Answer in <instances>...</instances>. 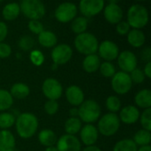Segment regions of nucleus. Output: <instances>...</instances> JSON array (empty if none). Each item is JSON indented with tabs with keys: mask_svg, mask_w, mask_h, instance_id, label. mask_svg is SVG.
<instances>
[{
	"mask_svg": "<svg viewBox=\"0 0 151 151\" xmlns=\"http://www.w3.org/2000/svg\"><path fill=\"white\" fill-rule=\"evenodd\" d=\"M16 130L19 137L23 139L31 138L37 131L38 119L32 113H22L15 120Z\"/></svg>",
	"mask_w": 151,
	"mask_h": 151,
	"instance_id": "obj_1",
	"label": "nucleus"
},
{
	"mask_svg": "<svg viewBox=\"0 0 151 151\" xmlns=\"http://www.w3.org/2000/svg\"><path fill=\"white\" fill-rule=\"evenodd\" d=\"M74 45L77 51L85 55L95 54L98 49V40L91 33L84 32L79 34L74 40Z\"/></svg>",
	"mask_w": 151,
	"mask_h": 151,
	"instance_id": "obj_2",
	"label": "nucleus"
},
{
	"mask_svg": "<svg viewBox=\"0 0 151 151\" xmlns=\"http://www.w3.org/2000/svg\"><path fill=\"white\" fill-rule=\"evenodd\" d=\"M149 21L148 10L141 4L132 5L127 12V23L134 29L144 28Z\"/></svg>",
	"mask_w": 151,
	"mask_h": 151,
	"instance_id": "obj_3",
	"label": "nucleus"
},
{
	"mask_svg": "<svg viewBox=\"0 0 151 151\" xmlns=\"http://www.w3.org/2000/svg\"><path fill=\"white\" fill-rule=\"evenodd\" d=\"M101 115V108L94 100L84 101L78 109V117L80 120L87 124L96 122Z\"/></svg>",
	"mask_w": 151,
	"mask_h": 151,
	"instance_id": "obj_4",
	"label": "nucleus"
},
{
	"mask_svg": "<svg viewBox=\"0 0 151 151\" xmlns=\"http://www.w3.org/2000/svg\"><path fill=\"white\" fill-rule=\"evenodd\" d=\"M120 120L115 113L104 115L98 122V132L104 136H112L119 129Z\"/></svg>",
	"mask_w": 151,
	"mask_h": 151,
	"instance_id": "obj_5",
	"label": "nucleus"
},
{
	"mask_svg": "<svg viewBox=\"0 0 151 151\" xmlns=\"http://www.w3.org/2000/svg\"><path fill=\"white\" fill-rule=\"evenodd\" d=\"M19 8L20 12L30 20H39L45 14V7L41 0H23Z\"/></svg>",
	"mask_w": 151,
	"mask_h": 151,
	"instance_id": "obj_6",
	"label": "nucleus"
},
{
	"mask_svg": "<svg viewBox=\"0 0 151 151\" xmlns=\"http://www.w3.org/2000/svg\"><path fill=\"white\" fill-rule=\"evenodd\" d=\"M133 82L128 73L119 71L116 72L111 79V87L116 93L126 94L132 88Z\"/></svg>",
	"mask_w": 151,
	"mask_h": 151,
	"instance_id": "obj_7",
	"label": "nucleus"
},
{
	"mask_svg": "<svg viewBox=\"0 0 151 151\" xmlns=\"http://www.w3.org/2000/svg\"><path fill=\"white\" fill-rule=\"evenodd\" d=\"M42 93L49 100H58L63 93V87L61 84L55 78H47L44 80L42 86Z\"/></svg>",
	"mask_w": 151,
	"mask_h": 151,
	"instance_id": "obj_8",
	"label": "nucleus"
},
{
	"mask_svg": "<svg viewBox=\"0 0 151 151\" xmlns=\"http://www.w3.org/2000/svg\"><path fill=\"white\" fill-rule=\"evenodd\" d=\"M76 14H77V7L73 3H70V2H65L59 4L55 11L56 19L62 23L71 21L72 20H73Z\"/></svg>",
	"mask_w": 151,
	"mask_h": 151,
	"instance_id": "obj_9",
	"label": "nucleus"
},
{
	"mask_svg": "<svg viewBox=\"0 0 151 151\" xmlns=\"http://www.w3.org/2000/svg\"><path fill=\"white\" fill-rule=\"evenodd\" d=\"M73 56L72 48L65 44H61L54 47L51 52V58L55 65H64L67 63Z\"/></svg>",
	"mask_w": 151,
	"mask_h": 151,
	"instance_id": "obj_10",
	"label": "nucleus"
},
{
	"mask_svg": "<svg viewBox=\"0 0 151 151\" xmlns=\"http://www.w3.org/2000/svg\"><path fill=\"white\" fill-rule=\"evenodd\" d=\"M104 7V0H81L80 2V10L86 17H92L100 13Z\"/></svg>",
	"mask_w": 151,
	"mask_h": 151,
	"instance_id": "obj_11",
	"label": "nucleus"
},
{
	"mask_svg": "<svg viewBox=\"0 0 151 151\" xmlns=\"http://www.w3.org/2000/svg\"><path fill=\"white\" fill-rule=\"evenodd\" d=\"M58 151H81V142L74 135L65 134L61 136L57 142Z\"/></svg>",
	"mask_w": 151,
	"mask_h": 151,
	"instance_id": "obj_12",
	"label": "nucleus"
},
{
	"mask_svg": "<svg viewBox=\"0 0 151 151\" xmlns=\"http://www.w3.org/2000/svg\"><path fill=\"white\" fill-rule=\"evenodd\" d=\"M99 55L102 59L105 60L106 61H111L118 58L119 54V50L118 45L109 40H105L98 45L97 49Z\"/></svg>",
	"mask_w": 151,
	"mask_h": 151,
	"instance_id": "obj_13",
	"label": "nucleus"
},
{
	"mask_svg": "<svg viewBox=\"0 0 151 151\" xmlns=\"http://www.w3.org/2000/svg\"><path fill=\"white\" fill-rule=\"evenodd\" d=\"M118 63L123 72H132L137 66V58L135 54L130 51H124L118 56Z\"/></svg>",
	"mask_w": 151,
	"mask_h": 151,
	"instance_id": "obj_14",
	"label": "nucleus"
},
{
	"mask_svg": "<svg viewBox=\"0 0 151 151\" xmlns=\"http://www.w3.org/2000/svg\"><path fill=\"white\" fill-rule=\"evenodd\" d=\"M104 18L111 24H116L121 21L123 18V11L117 4H109L104 8Z\"/></svg>",
	"mask_w": 151,
	"mask_h": 151,
	"instance_id": "obj_15",
	"label": "nucleus"
},
{
	"mask_svg": "<svg viewBox=\"0 0 151 151\" xmlns=\"http://www.w3.org/2000/svg\"><path fill=\"white\" fill-rule=\"evenodd\" d=\"M119 120L126 125H133L137 122L140 117V111L135 106H126L124 107L119 114Z\"/></svg>",
	"mask_w": 151,
	"mask_h": 151,
	"instance_id": "obj_16",
	"label": "nucleus"
},
{
	"mask_svg": "<svg viewBox=\"0 0 151 151\" xmlns=\"http://www.w3.org/2000/svg\"><path fill=\"white\" fill-rule=\"evenodd\" d=\"M81 139L85 145L92 146L98 139V130L93 125L88 124L81 130Z\"/></svg>",
	"mask_w": 151,
	"mask_h": 151,
	"instance_id": "obj_17",
	"label": "nucleus"
},
{
	"mask_svg": "<svg viewBox=\"0 0 151 151\" xmlns=\"http://www.w3.org/2000/svg\"><path fill=\"white\" fill-rule=\"evenodd\" d=\"M65 97L68 102L73 106H80L84 101L83 91L77 85H70L66 89Z\"/></svg>",
	"mask_w": 151,
	"mask_h": 151,
	"instance_id": "obj_18",
	"label": "nucleus"
},
{
	"mask_svg": "<svg viewBox=\"0 0 151 151\" xmlns=\"http://www.w3.org/2000/svg\"><path fill=\"white\" fill-rule=\"evenodd\" d=\"M15 138L8 130L0 131V151H14Z\"/></svg>",
	"mask_w": 151,
	"mask_h": 151,
	"instance_id": "obj_19",
	"label": "nucleus"
},
{
	"mask_svg": "<svg viewBox=\"0 0 151 151\" xmlns=\"http://www.w3.org/2000/svg\"><path fill=\"white\" fill-rule=\"evenodd\" d=\"M101 65L100 58L98 55L95 54H90L87 55L85 59L83 60L82 66L83 69L86 72L88 73H94L96 72Z\"/></svg>",
	"mask_w": 151,
	"mask_h": 151,
	"instance_id": "obj_20",
	"label": "nucleus"
},
{
	"mask_svg": "<svg viewBox=\"0 0 151 151\" xmlns=\"http://www.w3.org/2000/svg\"><path fill=\"white\" fill-rule=\"evenodd\" d=\"M38 140H39L40 143L45 147L54 146L58 142L56 133L50 129L42 130L38 134Z\"/></svg>",
	"mask_w": 151,
	"mask_h": 151,
	"instance_id": "obj_21",
	"label": "nucleus"
},
{
	"mask_svg": "<svg viewBox=\"0 0 151 151\" xmlns=\"http://www.w3.org/2000/svg\"><path fill=\"white\" fill-rule=\"evenodd\" d=\"M38 41L42 46L46 47V48H50L56 45L58 42V38H57V36L53 32L50 30H43L42 32L39 34Z\"/></svg>",
	"mask_w": 151,
	"mask_h": 151,
	"instance_id": "obj_22",
	"label": "nucleus"
},
{
	"mask_svg": "<svg viewBox=\"0 0 151 151\" xmlns=\"http://www.w3.org/2000/svg\"><path fill=\"white\" fill-rule=\"evenodd\" d=\"M135 104L142 109H149L151 107V92L149 89L140 91L134 97Z\"/></svg>",
	"mask_w": 151,
	"mask_h": 151,
	"instance_id": "obj_23",
	"label": "nucleus"
},
{
	"mask_svg": "<svg viewBox=\"0 0 151 151\" xmlns=\"http://www.w3.org/2000/svg\"><path fill=\"white\" fill-rule=\"evenodd\" d=\"M127 41L133 47H141L145 43V35L140 29L130 30L127 34Z\"/></svg>",
	"mask_w": 151,
	"mask_h": 151,
	"instance_id": "obj_24",
	"label": "nucleus"
},
{
	"mask_svg": "<svg viewBox=\"0 0 151 151\" xmlns=\"http://www.w3.org/2000/svg\"><path fill=\"white\" fill-rule=\"evenodd\" d=\"M29 93H30V89L26 84L16 83L12 86L10 93L12 96V98L22 100V99H25L26 97H27Z\"/></svg>",
	"mask_w": 151,
	"mask_h": 151,
	"instance_id": "obj_25",
	"label": "nucleus"
},
{
	"mask_svg": "<svg viewBox=\"0 0 151 151\" xmlns=\"http://www.w3.org/2000/svg\"><path fill=\"white\" fill-rule=\"evenodd\" d=\"M19 12H20L19 5L17 3H10L4 7L2 14L6 20H13L19 16Z\"/></svg>",
	"mask_w": 151,
	"mask_h": 151,
	"instance_id": "obj_26",
	"label": "nucleus"
},
{
	"mask_svg": "<svg viewBox=\"0 0 151 151\" xmlns=\"http://www.w3.org/2000/svg\"><path fill=\"white\" fill-rule=\"evenodd\" d=\"M81 129V121L78 117H70L65 124V131L66 134L74 135Z\"/></svg>",
	"mask_w": 151,
	"mask_h": 151,
	"instance_id": "obj_27",
	"label": "nucleus"
},
{
	"mask_svg": "<svg viewBox=\"0 0 151 151\" xmlns=\"http://www.w3.org/2000/svg\"><path fill=\"white\" fill-rule=\"evenodd\" d=\"M134 142L137 145V146H147L150 145L151 141V133L150 131L142 129L140 131H138L134 137Z\"/></svg>",
	"mask_w": 151,
	"mask_h": 151,
	"instance_id": "obj_28",
	"label": "nucleus"
},
{
	"mask_svg": "<svg viewBox=\"0 0 151 151\" xmlns=\"http://www.w3.org/2000/svg\"><path fill=\"white\" fill-rule=\"evenodd\" d=\"M137 145L134 142L133 140L124 139L118 142L114 148L113 151H137Z\"/></svg>",
	"mask_w": 151,
	"mask_h": 151,
	"instance_id": "obj_29",
	"label": "nucleus"
},
{
	"mask_svg": "<svg viewBox=\"0 0 151 151\" xmlns=\"http://www.w3.org/2000/svg\"><path fill=\"white\" fill-rule=\"evenodd\" d=\"M13 103V98L10 92L0 89V111L6 110L12 107Z\"/></svg>",
	"mask_w": 151,
	"mask_h": 151,
	"instance_id": "obj_30",
	"label": "nucleus"
},
{
	"mask_svg": "<svg viewBox=\"0 0 151 151\" xmlns=\"http://www.w3.org/2000/svg\"><path fill=\"white\" fill-rule=\"evenodd\" d=\"M88 28V20L85 17H78L72 22V30L76 34H81Z\"/></svg>",
	"mask_w": 151,
	"mask_h": 151,
	"instance_id": "obj_31",
	"label": "nucleus"
},
{
	"mask_svg": "<svg viewBox=\"0 0 151 151\" xmlns=\"http://www.w3.org/2000/svg\"><path fill=\"white\" fill-rule=\"evenodd\" d=\"M15 117L11 113H1L0 114V128L6 130L12 127L15 124Z\"/></svg>",
	"mask_w": 151,
	"mask_h": 151,
	"instance_id": "obj_32",
	"label": "nucleus"
},
{
	"mask_svg": "<svg viewBox=\"0 0 151 151\" xmlns=\"http://www.w3.org/2000/svg\"><path fill=\"white\" fill-rule=\"evenodd\" d=\"M106 108L111 113H115L120 109L121 101L117 96H114V95L109 96L106 100Z\"/></svg>",
	"mask_w": 151,
	"mask_h": 151,
	"instance_id": "obj_33",
	"label": "nucleus"
},
{
	"mask_svg": "<svg viewBox=\"0 0 151 151\" xmlns=\"http://www.w3.org/2000/svg\"><path fill=\"white\" fill-rule=\"evenodd\" d=\"M101 74L105 77H112L116 73V69L114 65L110 61H105L102 63L99 67Z\"/></svg>",
	"mask_w": 151,
	"mask_h": 151,
	"instance_id": "obj_34",
	"label": "nucleus"
},
{
	"mask_svg": "<svg viewBox=\"0 0 151 151\" xmlns=\"http://www.w3.org/2000/svg\"><path fill=\"white\" fill-rule=\"evenodd\" d=\"M140 120H141V125L143 127L144 130L150 131L151 130V109H146L143 113L140 116Z\"/></svg>",
	"mask_w": 151,
	"mask_h": 151,
	"instance_id": "obj_35",
	"label": "nucleus"
},
{
	"mask_svg": "<svg viewBox=\"0 0 151 151\" xmlns=\"http://www.w3.org/2000/svg\"><path fill=\"white\" fill-rule=\"evenodd\" d=\"M35 45V40L30 36H24L19 41V46L23 51H29Z\"/></svg>",
	"mask_w": 151,
	"mask_h": 151,
	"instance_id": "obj_36",
	"label": "nucleus"
},
{
	"mask_svg": "<svg viewBox=\"0 0 151 151\" xmlns=\"http://www.w3.org/2000/svg\"><path fill=\"white\" fill-rule=\"evenodd\" d=\"M58 108H59L58 102L54 100H49L44 104V110L50 116L55 115L58 112Z\"/></svg>",
	"mask_w": 151,
	"mask_h": 151,
	"instance_id": "obj_37",
	"label": "nucleus"
},
{
	"mask_svg": "<svg viewBox=\"0 0 151 151\" xmlns=\"http://www.w3.org/2000/svg\"><path fill=\"white\" fill-rule=\"evenodd\" d=\"M130 76V78L132 80V82L135 83V84H141L144 81V78H145V75L143 73V71L141 69H134L132 72H131V75Z\"/></svg>",
	"mask_w": 151,
	"mask_h": 151,
	"instance_id": "obj_38",
	"label": "nucleus"
},
{
	"mask_svg": "<svg viewBox=\"0 0 151 151\" xmlns=\"http://www.w3.org/2000/svg\"><path fill=\"white\" fill-rule=\"evenodd\" d=\"M28 28L34 34H38V35L44 30L43 25L42 24V22H40L37 20H30L28 22Z\"/></svg>",
	"mask_w": 151,
	"mask_h": 151,
	"instance_id": "obj_39",
	"label": "nucleus"
},
{
	"mask_svg": "<svg viewBox=\"0 0 151 151\" xmlns=\"http://www.w3.org/2000/svg\"><path fill=\"white\" fill-rule=\"evenodd\" d=\"M30 60H31V61H32L35 65L40 66V65L42 64V62H43V61H44V57H43V54H42L40 51L35 50V51H33V52L31 53V54H30Z\"/></svg>",
	"mask_w": 151,
	"mask_h": 151,
	"instance_id": "obj_40",
	"label": "nucleus"
},
{
	"mask_svg": "<svg viewBox=\"0 0 151 151\" xmlns=\"http://www.w3.org/2000/svg\"><path fill=\"white\" fill-rule=\"evenodd\" d=\"M116 30L119 35L125 36L127 35L128 32L130 31V26L127 21H119L117 25Z\"/></svg>",
	"mask_w": 151,
	"mask_h": 151,
	"instance_id": "obj_41",
	"label": "nucleus"
},
{
	"mask_svg": "<svg viewBox=\"0 0 151 151\" xmlns=\"http://www.w3.org/2000/svg\"><path fill=\"white\" fill-rule=\"evenodd\" d=\"M12 53V48L5 43H0V59H5Z\"/></svg>",
	"mask_w": 151,
	"mask_h": 151,
	"instance_id": "obj_42",
	"label": "nucleus"
},
{
	"mask_svg": "<svg viewBox=\"0 0 151 151\" xmlns=\"http://www.w3.org/2000/svg\"><path fill=\"white\" fill-rule=\"evenodd\" d=\"M7 33H8V28L6 24L4 22L0 21V43H2L5 39Z\"/></svg>",
	"mask_w": 151,
	"mask_h": 151,
	"instance_id": "obj_43",
	"label": "nucleus"
},
{
	"mask_svg": "<svg viewBox=\"0 0 151 151\" xmlns=\"http://www.w3.org/2000/svg\"><path fill=\"white\" fill-rule=\"evenodd\" d=\"M142 59H143L144 61H147L148 62L150 61L151 49L150 47H147L146 49L143 50V52H142Z\"/></svg>",
	"mask_w": 151,
	"mask_h": 151,
	"instance_id": "obj_44",
	"label": "nucleus"
},
{
	"mask_svg": "<svg viewBox=\"0 0 151 151\" xmlns=\"http://www.w3.org/2000/svg\"><path fill=\"white\" fill-rule=\"evenodd\" d=\"M145 77H147L148 78H150L151 77V61L150 62H147L145 68H144V71H143Z\"/></svg>",
	"mask_w": 151,
	"mask_h": 151,
	"instance_id": "obj_45",
	"label": "nucleus"
},
{
	"mask_svg": "<svg viewBox=\"0 0 151 151\" xmlns=\"http://www.w3.org/2000/svg\"><path fill=\"white\" fill-rule=\"evenodd\" d=\"M82 151H101V150L98 147H96L95 145H92V146H88Z\"/></svg>",
	"mask_w": 151,
	"mask_h": 151,
	"instance_id": "obj_46",
	"label": "nucleus"
},
{
	"mask_svg": "<svg viewBox=\"0 0 151 151\" xmlns=\"http://www.w3.org/2000/svg\"><path fill=\"white\" fill-rule=\"evenodd\" d=\"M70 116L71 117H78V109L73 108L70 109Z\"/></svg>",
	"mask_w": 151,
	"mask_h": 151,
	"instance_id": "obj_47",
	"label": "nucleus"
},
{
	"mask_svg": "<svg viewBox=\"0 0 151 151\" xmlns=\"http://www.w3.org/2000/svg\"><path fill=\"white\" fill-rule=\"evenodd\" d=\"M137 151H151V147L150 145L143 146V147H141Z\"/></svg>",
	"mask_w": 151,
	"mask_h": 151,
	"instance_id": "obj_48",
	"label": "nucleus"
},
{
	"mask_svg": "<svg viewBox=\"0 0 151 151\" xmlns=\"http://www.w3.org/2000/svg\"><path fill=\"white\" fill-rule=\"evenodd\" d=\"M44 151H58L57 148L54 147V146H51V147H47V149Z\"/></svg>",
	"mask_w": 151,
	"mask_h": 151,
	"instance_id": "obj_49",
	"label": "nucleus"
},
{
	"mask_svg": "<svg viewBox=\"0 0 151 151\" xmlns=\"http://www.w3.org/2000/svg\"><path fill=\"white\" fill-rule=\"evenodd\" d=\"M109 4H117L119 2V0H108Z\"/></svg>",
	"mask_w": 151,
	"mask_h": 151,
	"instance_id": "obj_50",
	"label": "nucleus"
},
{
	"mask_svg": "<svg viewBox=\"0 0 151 151\" xmlns=\"http://www.w3.org/2000/svg\"><path fill=\"white\" fill-rule=\"evenodd\" d=\"M137 1H145V0H137Z\"/></svg>",
	"mask_w": 151,
	"mask_h": 151,
	"instance_id": "obj_51",
	"label": "nucleus"
},
{
	"mask_svg": "<svg viewBox=\"0 0 151 151\" xmlns=\"http://www.w3.org/2000/svg\"><path fill=\"white\" fill-rule=\"evenodd\" d=\"M1 1H3V0H0V2H1Z\"/></svg>",
	"mask_w": 151,
	"mask_h": 151,
	"instance_id": "obj_52",
	"label": "nucleus"
}]
</instances>
